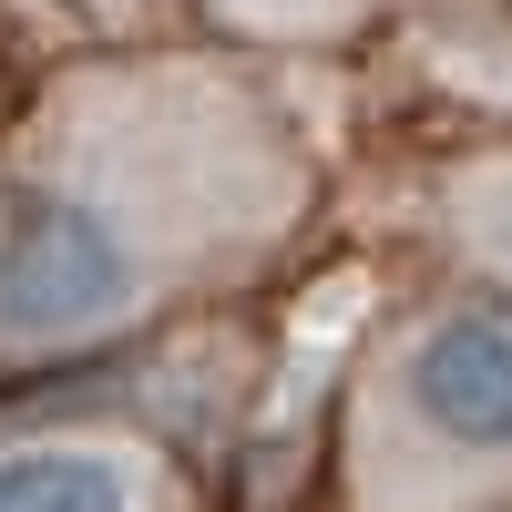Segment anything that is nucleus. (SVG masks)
I'll return each mask as SVG.
<instances>
[{"instance_id":"nucleus-1","label":"nucleus","mask_w":512,"mask_h":512,"mask_svg":"<svg viewBox=\"0 0 512 512\" xmlns=\"http://www.w3.org/2000/svg\"><path fill=\"white\" fill-rule=\"evenodd\" d=\"M175 154L52 144L0 185V349H82L123 328L164 277Z\"/></svg>"},{"instance_id":"nucleus-2","label":"nucleus","mask_w":512,"mask_h":512,"mask_svg":"<svg viewBox=\"0 0 512 512\" xmlns=\"http://www.w3.org/2000/svg\"><path fill=\"white\" fill-rule=\"evenodd\" d=\"M390 410L451 472L512 461V308H482L472 297V308L420 318L410 349L390 359Z\"/></svg>"},{"instance_id":"nucleus-3","label":"nucleus","mask_w":512,"mask_h":512,"mask_svg":"<svg viewBox=\"0 0 512 512\" xmlns=\"http://www.w3.org/2000/svg\"><path fill=\"white\" fill-rule=\"evenodd\" d=\"M0 512H144V472L103 441H21L0 451Z\"/></svg>"},{"instance_id":"nucleus-4","label":"nucleus","mask_w":512,"mask_h":512,"mask_svg":"<svg viewBox=\"0 0 512 512\" xmlns=\"http://www.w3.org/2000/svg\"><path fill=\"white\" fill-rule=\"evenodd\" d=\"M226 11H246V21H267V31H328L349 0H226Z\"/></svg>"},{"instance_id":"nucleus-5","label":"nucleus","mask_w":512,"mask_h":512,"mask_svg":"<svg viewBox=\"0 0 512 512\" xmlns=\"http://www.w3.org/2000/svg\"><path fill=\"white\" fill-rule=\"evenodd\" d=\"M492 246H502V267H512V185L492 195Z\"/></svg>"}]
</instances>
